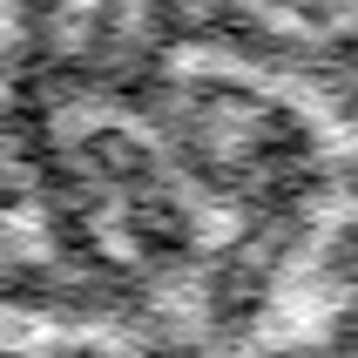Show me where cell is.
Segmentation results:
<instances>
[{
	"mask_svg": "<svg viewBox=\"0 0 358 358\" xmlns=\"http://www.w3.org/2000/svg\"><path fill=\"white\" fill-rule=\"evenodd\" d=\"M20 129V115H14V101H0V136H14Z\"/></svg>",
	"mask_w": 358,
	"mask_h": 358,
	"instance_id": "cell-9",
	"label": "cell"
},
{
	"mask_svg": "<svg viewBox=\"0 0 358 358\" xmlns=\"http://www.w3.org/2000/svg\"><path fill=\"white\" fill-rule=\"evenodd\" d=\"M55 291H61L55 264H34V257L0 264V304H14V311H55Z\"/></svg>",
	"mask_w": 358,
	"mask_h": 358,
	"instance_id": "cell-6",
	"label": "cell"
},
{
	"mask_svg": "<svg viewBox=\"0 0 358 358\" xmlns=\"http://www.w3.org/2000/svg\"><path fill=\"white\" fill-rule=\"evenodd\" d=\"M20 203H27V182H20L14 169H7V162H0V217H14Z\"/></svg>",
	"mask_w": 358,
	"mask_h": 358,
	"instance_id": "cell-8",
	"label": "cell"
},
{
	"mask_svg": "<svg viewBox=\"0 0 358 358\" xmlns=\"http://www.w3.org/2000/svg\"><path fill=\"white\" fill-rule=\"evenodd\" d=\"M68 358H101V352H95V345H75V352H68Z\"/></svg>",
	"mask_w": 358,
	"mask_h": 358,
	"instance_id": "cell-11",
	"label": "cell"
},
{
	"mask_svg": "<svg viewBox=\"0 0 358 358\" xmlns=\"http://www.w3.org/2000/svg\"><path fill=\"white\" fill-rule=\"evenodd\" d=\"M264 291H271V271H264L250 250H223L217 264H210V291H203V304H210V324L217 331H237V324L257 318Z\"/></svg>",
	"mask_w": 358,
	"mask_h": 358,
	"instance_id": "cell-4",
	"label": "cell"
},
{
	"mask_svg": "<svg viewBox=\"0 0 358 358\" xmlns=\"http://www.w3.org/2000/svg\"><path fill=\"white\" fill-rule=\"evenodd\" d=\"M122 230L142 250L149 271H196V230H189V210H182L169 189H142V196H122Z\"/></svg>",
	"mask_w": 358,
	"mask_h": 358,
	"instance_id": "cell-1",
	"label": "cell"
},
{
	"mask_svg": "<svg viewBox=\"0 0 358 358\" xmlns=\"http://www.w3.org/2000/svg\"><path fill=\"white\" fill-rule=\"evenodd\" d=\"M203 34L223 41L230 55L257 61V68H298L304 75V48H311V41H291V34L278 41L250 7H237V0H203Z\"/></svg>",
	"mask_w": 358,
	"mask_h": 358,
	"instance_id": "cell-2",
	"label": "cell"
},
{
	"mask_svg": "<svg viewBox=\"0 0 358 358\" xmlns=\"http://www.w3.org/2000/svg\"><path fill=\"white\" fill-rule=\"evenodd\" d=\"M271 7H284L304 27H338V14H345V0H271Z\"/></svg>",
	"mask_w": 358,
	"mask_h": 358,
	"instance_id": "cell-7",
	"label": "cell"
},
{
	"mask_svg": "<svg viewBox=\"0 0 358 358\" xmlns=\"http://www.w3.org/2000/svg\"><path fill=\"white\" fill-rule=\"evenodd\" d=\"M0 264H14V237H0Z\"/></svg>",
	"mask_w": 358,
	"mask_h": 358,
	"instance_id": "cell-10",
	"label": "cell"
},
{
	"mask_svg": "<svg viewBox=\"0 0 358 358\" xmlns=\"http://www.w3.org/2000/svg\"><path fill=\"white\" fill-rule=\"evenodd\" d=\"M81 162H88L101 182H115L122 196H142V189H156V176H162L156 142H142L136 129H115V122L81 136Z\"/></svg>",
	"mask_w": 358,
	"mask_h": 358,
	"instance_id": "cell-3",
	"label": "cell"
},
{
	"mask_svg": "<svg viewBox=\"0 0 358 358\" xmlns=\"http://www.w3.org/2000/svg\"><path fill=\"white\" fill-rule=\"evenodd\" d=\"M304 75L318 81V88H331V101H338V115L358 122V34H324L304 48Z\"/></svg>",
	"mask_w": 358,
	"mask_h": 358,
	"instance_id": "cell-5",
	"label": "cell"
}]
</instances>
